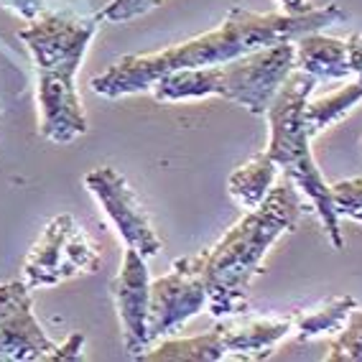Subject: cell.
Here are the masks:
<instances>
[{
  "instance_id": "1",
  "label": "cell",
  "mask_w": 362,
  "mask_h": 362,
  "mask_svg": "<svg viewBox=\"0 0 362 362\" xmlns=\"http://www.w3.org/2000/svg\"><path fill=\"white\" fill-rule=\"evenodd\" d=\"M347 18L337 3L324 8H311L301 16H286L284 11L273 13H252L245 8H230L220 26L179 46H168L153 54H128L120 57L112 66L92 77L90 87L100 98H125L148 92L156 79L181 69H202V66L225 64L243 54L258 52L281 41H296L311 31L342 23Z\"/></svg>"
},
{
  "instance_id": "2",
  "label": "cell",
  "mask_w": 362,
  "mask_h": 362,
  "mask_svg": "<svg viewBox=\"0 0 362 362\" xmlns=\"http://www.w3.org/2000/svg\"><path fill=\"white\" fill-rule=\"evenodd\" d=\"M304 194L288 176L273 184L263 204L235 222L214 247L204 250L207 309L214 319L238 317L247 309V291L263 273V258L281 235L293 233L301 220Z\"/></svg>"
},
{
  "instance_id": "3",
  "label": "cell",
  "mask_w": 362,
  "mask_h": 362,
  "mask_svg": "<svg viewBox=\"0 0 362 362\" xmlns=\"http://www.w3.org/2000/svg\"><path fill=\"white\" fill-rule=\"evenodd\" d=\"M98 18H77L69 13H44L21 28L18 39L26 44L36 69V100L41 107V138L52 143H71L87 133V115L79 100L77 77L84 54L90 49Z\"/></svg>"
},
{
  "instance_id": "4",
  "label": "cell",
  "mask_w": 362,
  "mask_h": 362,
  "mask_svg": "<svg viewBox=\"0 0 362 362\" xmlns=\"http://www.w3.org/2000/svg\"><path fill=\"white\" fill-rule=\"evenodd\" d=\"M296 69V46L293 41L265 46L258 52L243 54L225 64L181 69L163 74L151 87L158 103H184V100L225 98L245 107L252 115H265L281 84Z\"/></svg>"
},
{
  "instance_id": "5",
  "label": "cell",
  "mask_w": 362,
  "mask_h": 362,
  "mask_svg": "<svg viewBox=\"0 0 362 362\" xmlns=\"http://www.w3.org/2000/svg\"><path fill=\"white\" fill-rule=\"evenodd\" d=\"M317 79L301 69H293L279 95L273 98L271 107L265 110L268 125H271V141H268V156H271L279 171L293 181L298 192L311 202L317 209L324 230L329 235L332 247L342 250V225H339V212L332 199V187L324 181L314 156H311L309 141L311 133L306 128V103L314 92Z\"/></svg>"
},
{
  "instance_id": "6",
  "label": "cell",
  "mask_w": 362,
  "mask_h": 362,
  "mask_svg": "<svg viewBox=\"0 0 362 362\" xmlns=\"http://www.w3.org/2000/svg\"><path fill=\"white\" fill-rule=\"evenodd\" d=\"M100 252L71 214H59L44 227L41 238L28 250L23 263V281L28 288L57 286L79 273H95Z\"/></svg>"
},
{
  "instance_id": "7",
  "label": "cell",
  "mask_w": 362,
  "mask_h": 362,
  "mask_svg": "<svg viewBox=\"0 0 362 362\" xmlns=\"http://www.w3.org/2000/svg\"><path fill=\"white\" fill-rule=\"evenodd\" d=\"M207 306L204 284V250L187 258H176L171 271L151 284L148 334L151 342L179 329Z\"/></svg>"
},
{
  "instance_id": "8",
  "label": "cell",
  "mask_w": 362,
  "mask_h": 362,
  "mask_svg": "<svg viewBox=\"0 0 362 362\" xmlns=\"http://www.w3.org/2000/svg\"><path fill=\"white\" fill-rule=\"evenodd\" d=\"M84 187L98 204L110 217L117 235L125 240V247H133L143 258H153L161 250V238L156 235L148 220V212L143 209L141 199L130 189L128 179L112 166H98L84 174Z\"/></svg>"
},
{
  "instance_id": "9",
  "label": "cell",
  "mask_w": 362,
  "mask_h": 362,
  "mask_svg": "<svg viewBox=\"0 0 362 362\" xmlns=\"http://www.w3.org/2000/svg\"><path fill=\"white\" fill-rule=\"evenodd\" d=\"M26 281L0 284V362H57L59 344L46 337L33 317Z\"/></svg>"
},
{
  "instance_id": "10",
  "label": "cell",
  "mask_w": 362,
  "mask_h": 362,
  "mask_svg": "<svg viewBox=\"0 0 362 362\" xmlns=\"http://www.w3.org/2000/svg\"><path fill=\"white\" fill-rule=\"evenodd\" d=\"M112 301H115L117 317L123 324V344L130 357H141L151 349L148 334V301H151V281L146 258L133 247H125L120 273L110 284Z\"/></svg>"
},
{
  "instance_id": "11",
  "label": "cell",
  "mask_w": 362,
  "mask_h": 362,
  "mask_svg": "<svg viewBox=\"0 0 362 362\" xmlns=\"http://www.w3.org/2000/svg\"><path fill=\"white\" fill-rule=\"evenodd\" d=\"M225 347V360H265L273 355L276 344L293 332V317L271 319L255 317L238 324H217Z\"/></svg>"
},
{
  "instance_id": "12",
  "label": "cell",
  "mask_w": 362,
  "mask_h": 362,
  "mask_svg": "<svg viewBox=\"0 0 362 362\" xmlns=\"http://www.w3.org/2000/svg\"><path fill=\"white\" fill-rule=\"evenodd\" d=\"M296 46V69L306 71L317 82H339L352 77L347 41L311 31L293 41Z\"/></svg>"
},
{
  "instance_id": "13",
  "label": "cell",
  "mask_w": 362,
  "mask_h": 362,
  "mask_svg": "<svg viewBox=\"0 0 362 362\" xmlns=\"http://www.w3.org/2000/svg\"><path fill=\"white\" fill-rule=\"evenodd\" d=\"M276 176H279L276 161L268 156V151H260V153L252 156L250 161L243 163L230 174L227 189H230V194H233V199L238 202L240 207L250 212V209L263 204V199L276 184Z\"/></svg>"
},
{
  "instance_id": "14",
  "label": "cell",
  "mask_w": 362,
  "mask_h": 362,
  "mask_svg": "<svg viewBox=\"0 0 362 362\" xmlns=\"http://www.w3.org/2000/svg\"><path fill=\"white\" fill-rule=\"evenodd\" d=\"M138 360L143 362H220L225 360V347H222L220 329L199 337H187V339H166L158 347L146 349Z\"/></svg>"
},
{
  "instance_id": "15",
  "label": "cell",
  "mask_w": 362,
  "mask_h": 362,
  "mask_svg": "<svg viewBox=\"0 0 362 362\" xmlns=\"http://www.w3.org/2000/svg\"><path fill=\"white\" fill-rule=\"evenodd\" d=\"M357 309V301L352 296H337L327 304H319L309 311H296L293 317V332L301 342L317 339L322 334H337L347 324L349 314Z\"/></svg>"
},
{
  "instance_id": "16",
  "label": "cell",
  "mask_w": 362,
  "mask_h": 362,
  "mask_svg": "<svg viewBox=\"0 0 362 362\" xmlns=\"http://www.w3.org/2000/svg\"><path fill=\"white\" fill-rule=\"evenodd\" d=\"M360 100H362V77H355L352 84H344V87L329 92V95H324L319 100H309L306 103V128H309V133L317 136L324 128H329L339 117L347 115Z\"/></svg>"
},
{
  "instance_id": "17",
  "label": "cell",
  "mask_w": 362,
  "mask_h": 362,
  "mask_svg": "<svg viewBox=\"0 0 362 362\" xmlns=\"http://www.w3.org/2000/svg\"><path fill=\"white\" fill-rule=\"evenodd\" d=\"M329 352L324 355L327 362H362V309L357 306L349 314L347 324L337 332L329 342Z\"/></svg>"
},
{
  "instance_id": "18",
  "label": "cell",
  "mask_w": 362,
  "mask_h": 362,
  "mask_svg": "<svg viewBox=\"0 0 362 362\" xmlns=\"http://www.w3.org/2000/svg\"><path fill=\"white\" fill-rule=\"evenodd\" d=\"M161 3L163 0H110L100 13H95V18L98 23H128V21L151 13Z\"/></svg>"
},
{
  "instance_id": "19",
  "label": "cell",
  "mask_w": 362,
  "mask_h": 362,
  "mask_svg": "<svg viewBox=\"0 0 362 362\" xmlns=\"http://www.w3.org/2000/svg\"><path fill=\"white\" fill-rule=\"evenodd\" d=\"M332 199H334V207L342 214H355L362 212V176H355V179H342L332 184Z\"/></svg>"
},
{
  "instance_id": "20",
  "label": "cell",
  "mask_w": 362,
  "mask_h": 362,
  "mask_svg": "<svg viewBox=\"0 0 362 362\" xmlns=\"http://www.w3.org/2000/svg\"><path fill=\"white\" fill-rule=\"evenodd\" d=\"M0 6L6 8V11H11L13 16H18V18L31 23V21L44 16L46 0H0Z\"/></svg>"
},
{
  "instance_id": "21",
  "label": "cell",
  "mask_w": 362,
  "mask_h": 362,
  "mask_svg": "<svg viewBox=\"0 0 362 362\" xmlns=\"http://www.w3.org/2000/svg\"><path fill=\"white\" fill-rule=\"evenodd\" d=\"M347 54H349V66H352V74L362 77V31L352 33L347 39Z\"/></svg>"
},
{
  "instance_id": "22",
  "label": "cell",
  "mask_w": 362,
  "mask_h": 362,
  "mask_svg": "<svg viewBox=\"0 0 362 362\" xmlns=\"http://www.w3.org/2000/svg\"><path fill=\"white\" fill-rule=\"evenodd\" d=\"M279 6L286 16H301V13H306V11L314 8V6H309L306 0H279Z\"/></svg>"
},
{
  "instance_id": "23",
  "label": "cell",
  "mask_w": 362,
  "mask_h": 362,
  "mask_svg": "<svg viewBox=\"0 0 362 362\" xmlns=\"http://www.w3.org/2000/svg\"><path fill=\"white\" fill-rule=\"evenodd\" d=\"M352 220H357V222H362V212H355V214H349Z\"/></svg>"
}]
</instances>
